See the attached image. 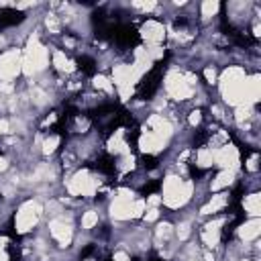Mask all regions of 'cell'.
Segmentation results:
<instances>
[{"label": "cell", "instance_id": "cell-1", "mask_svg": "<svg viewBox=\"0 0 261 261\" xmlns=\"http://www.w3.org/2000/svg\"><path fill=\"white\" fill-rule=\"evenodd\" d=\"M41 212H43V208H41L37 202H33V200H31V202H24V204L18 208L16 216H14V230H16L18 234H24V232L33 230V226L37 224Z\"/></svg>", "mask_w": 261, "mask_h": 261}, {"label": "cell", "instance_id": "cell-2", "mask_svg": "<svg viewBox=\"0 0 261 261\" xmlns=\"http://www.w3.org/2000/svg\"><path fill=\"white\" fill-rule=\"evenodd\" d=\"M20 73V59L16 51H4L0 55V77L2 80H14Z\"/></svg>", "mask_w": 261, "mask_h": 261}, {"label": "cell", "instance_id": "cell-3", "mask_svg": "<svg viewBox=\"0 0 261 261\" xmlns=\"http://www.w3.org/2000/svg\"><path fill=\"white\" fill-rule=\"evenodd\" d=\"M241 210L245 212V218H259V212H261L259 192H245L241 198Z\"/></svg>", "mask_w": 261, "mask_h": 261}, {"label": "cell", "instance_id": "cell-4", "mask_svg": "<svg viewBox=\"0 0 261 261\" xmlns=\"http://www.w3.org/2000/svg\"><path fill=\"white\" fill-rule=\"evenodd\" d=\"M139 37L145 39V41H149V43H161L163 37H165V29L157 20H147L145 27H143V31L139 33Z\"/></svg>", "mask_w": 261, "mask_h": 261}]
</instances>
